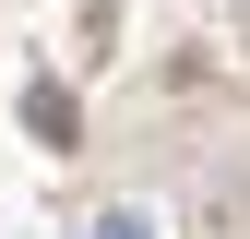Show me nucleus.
Instances as JSON below:
<instances>
[{
	"label": "nucleus",
	"mask_w": 250,
	"mask_h": 239,
	"mask_svg": "<svg viewBox=\"0 0 250 239\" xmlns=\"http://www.w3.org/2000/svg\"><path fill=\"white\" fill-rule=\"evenodd\" d=\"M83 239H167V227H155V203H96Z\"/></svg>",
	"instance_id": "obj_1"
}]
</instances>
